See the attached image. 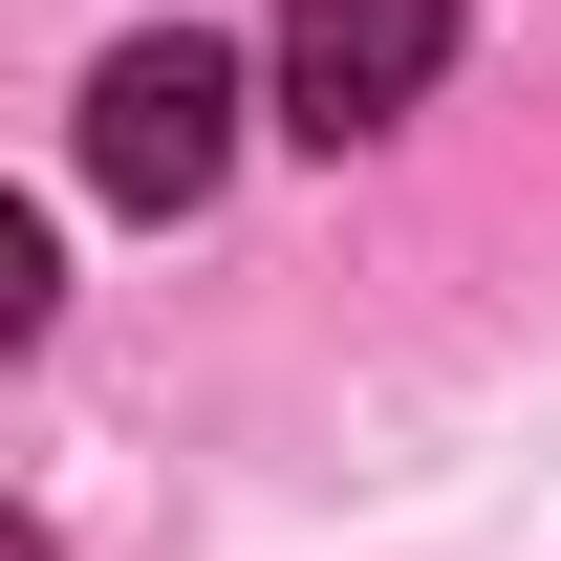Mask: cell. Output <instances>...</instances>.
Wrapping results in <instances>:
<instances>
[{"mask_svg":"<svg viewBox=\"0 0 561 561\" xmlns=\"http://www.w3.org/2000/svg\"><path fill=\"white\" fill-rule=\"evenodd\" d=\"M216 173H238V44H216V22H130V44L87 66V195L195 216Z\"/></svg>","mask_w":561,"mask_h":561,"instance_id":"obj_1","label":"cell"},{"mask_svg":"<svg viewBox=\"0 0 561 561\" xmlns=\"http://www.w3.org/2000/svg\"><path fill=\"white\" fill-rule=\"evenodd\" d=\"M280 130L302 151H367V130H411L432 87H454V0H280Z\"/></svg>","mask_w":561,"mask_h":561,"instance_id":"obj_2","label":"cell"}]
</instances>
